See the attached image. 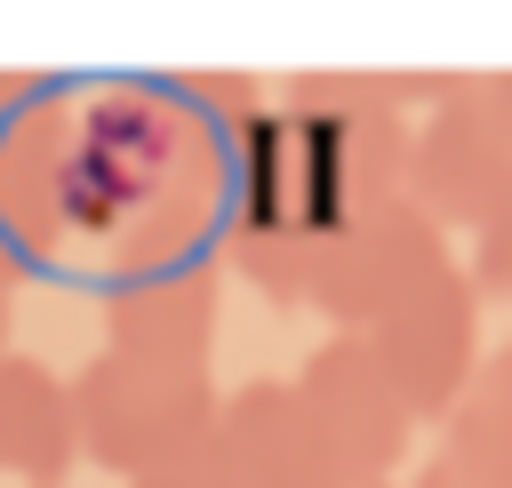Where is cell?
I'll return each instance as SVG.
<instances>
[{
	"label": "cell",
	"instance_id": "8fae6325",
	"mask_svg": "<svg viewBox=\"0 0 512 488\" xmlns=\"http://www.w3.org/2000/svg\"><path fill=\"white\" fill-rule=\"evenodd\" d=\"M80 464V408L72 376L8 352L0 360V472L24 488H64Z\"/></svg>",
	"mask_w": 512,
	"mask_h": 488
},
{
	"label": "cell",
	"instance_id": "9c48e42d",
	"mask_svg": "<svg viewBox=\"0 0 512 488\" xmlns=\"http://www.w3.org/2000/svg\"><path fill=\"white\" fill-rule=\"evenodd\" d=\"M216 448L232 456L240 488H368L344 472L336 440L312 424L296 376H248L240 392H224Z\"/></svg>",
	"mask_w": 512,
	"mask_h": 488
},
{
	"label": "cell",
	"instance_id": "8992f818",
	"mask_svg": "<svg viewBox=\"0 0 512 488\" xmlns=\"http://www.w3.org/2000/svg\"><path fill=\"white\" fill-rule=\"evenodd\" d=\"M368 352L384 360V376L400 384L416 424H440L464 400V384L480 376V288H472V272L448 264L424 288H408L368 328Z\"/></svg>",
	"mask_w": 512,
	"mask_h": 488
},
{
	"label": "cell",
	"instance_id": "7a4b0ae2",
	"mask_svg": "<svg viewBox=\"0 0 512 488\" xmlns=\"http://www.w3.org/2000/svg\"><path fill=\"white\" fill-rule=\"evenodd\" d=\"M416 120L408 112H288L248 120L232 160L224 264L280 312L312 304L320 256L384 200L408 192Z\"/></svg>",
	"mask_w": 512,
	"mask_h": 488
},
{
	"label": "cell",
	"instance_id": "52a82bcc",
	"mask_svg": "<svg viewBox=\"0 0 512 488\" xmlns=\"http://www.w3.org/2000/svg\"><path fill=\"white\" fill-rule=\"evenodd\" d=\"M296 392H304L312 424L336 440L352 480H400L408 440H416V408L400 400V384L384 376L368 336H320L312 360L296 368Z\"/></svg>",
	"mask_w": 512,
	"mask_h": 488
},
{
	"label": "cell",
	"instance_id": "ac0fdd59",
	"mask_svg": "<svg viewBox=\"0 0 512 488\" xmlns=\"http://www.w3.org/2000/svg\"><path fill=\"white\" fill-rule=\"evenodd\" d=\"M368 488H400V480H368Z\"/></svg>",
	"mask_w": 512,
	"mask_h": 488
},
{
	"label": "cell",
	"instance_id": "6da1fadb",
	"mask_svg": "<svg viewBox=\"0 0 512 488\" xmlns=\"http://www.w3.org/2000/svg\"><path fill=\"white\" fill-rule=\"evenodd\" d=\"M232 120L200 112L176 72H120L80 88L72 120V240L104 256V280L120 272H168V264H216L232 224Z\"/></svg>",
	"mask_w": 512,
	"mask_h": 488
},
{
	"label": "cell",
	"instance_id": "ba28073f",
	"mask_svg": "<svg viewBox=\"0 0 512 488\" xmlns=\"http://www.w3.org/2000/svg\"><path fill=\"white\" fill-rule=\"evenodd\" d=\"M408 200L424 216H440L448 232H480L504 200H512V136L496 128V112L480 104V80L416 120V168H408Z\"/></svg>",
	"mask_w": 512,
	"mask_h": 488
},
{
	"label": "cell",
	"instance_id": "2e32d148",
	"mask_svg": "<svg viewBox=\"0 0 512 488\" xmlns=\"http://www.w3.org/2000/svg\"><path fill=\"white\" fill-rule=\"evenodd\" d=\"M400 488H464V480H456L440 456H424V464H416V480H400Z\"/></svg>",
	"mask_w": 512,
	"mask_h": 488
},
{
	"label": "cell",
	"instance_id": "4fadbf2b",
	"mask_svg": "<svg viewBox=\"0 0 512 488\" xmlns=\"http://www.w3.org/2000/svg\"><path fill=\"white\" fill-rule=\"evenodd\" d=\"M464 272H472V288L480 296H496V304H512V200L472 232V256H464Z\"/></svg>",
	"mask_w": 512,
	"mask_h": 488
},
{
	"label": "cell",
	"instance_id": "5bb4252c",
	"mask_svg": "<svg viewBox=\"0 0 512 488\" xmlns=\"http://www.w3.org/2000/svg\"><path fill=\"white\" fill-rule=\"evenodd\" d=\"M128 488H240V472H232V456H224L216 440H200V448L168 456L160 472H144V480H128Z\"/></svg>",
	"mask_w": 512,
	"mask_h": 488
},
{
	"label": "cell",
	"instance_id": "3957f363",
	"mask_svg": "<svg viewBox=\"0 0 512 488\" xmlns=\"http://www.w3.org/2000/svg\"><path fill=\"white\" fill-rule=\"evenodd\" d=\"M72 408H80V456H96L120 480L160 472L168 456L216 440L224 392L208 368H168V360H128V352H96L72 376Z\"/></svg>",
	"mask_w": 512,
	"mask_h": 488
},
{
	"label": "cell",
	"instance_id": "277c9868",
	"mask_svg": "<svg viewBox=\"0 0 512 488\" xmlns=\"http://www.w3.org/2000/svg\"><path fill=\"white\" fill-rule=\"evenodd\" d=\"M72 120L80 88L64 80L0 104V280H40L72 248Z\"/></svg>",
	"mask_w": 512,
	"mask_h": 488
},
{
	"label": "cell",
	"instance_id": "7c38bea8",
	"mask_svg": "<svg viewBox=\"0 0 512 488\" xmlns=\"http://www.w3.org/2000/svg\"><path fill=\"white\" fill-rule=\"evenodd\" d=\"M464 488H512V336L480 360V376L464 384V400L440 416V448H432Z\"/></svg>",
	"mask_w": 512,
	"mask_h": 488
},
{
	"label": "cell",
	"instance_id": "e0dca14e",
	"mask_svg": "<svg viewBox=\"0 0 512 488\" xmlns=\"http://www.w3.org/2000/svg\"><path fill=\"white\" fill-rule=\"evenodd\" d=\"M8 320H16V304H8V280H0V360H8Z\"/></svg>",
	"mask_w": 512,
	"mask_h": 488
},
{
	"label": "cell",
	"instance_id": "30bf717a",
	"mask_svg": "<svg viewBox=\"0 0 512 488\" xmlns=\"http://www.w3.org/2000/svg\"><path fill=\"white\" fill-rule=\"evenodd\" d=\"M208 344H216V264H168V272L104 280V352L208 368Z\"/></svg>",
	"mask_w": 512,
	"mask_h": 488
},
{
	"label": "cell",
	"instance_id": "5b68a950",
	"mask_svg": "<svg viewBox=\"0 0 512 488\" xmlns=\"http://www.w3.org/2000/svg\"><path fill=\"white\" fill-rule=\"evenodd\" d=\"M456 248H448V224L424 216L408 192L368 208L312 272V312L328 320V336H368L408 288H424L432 272H448Z\"/></svg>",
	"mask_w": 512,
	"mask_h": 488
},
{
	"label": "cell",
	"instance_id": "9a60e30c",
	"mask_svg": "<svg viewBox=\"0 0 512 488\" xmlns=\"http://www.w3.org/2000/svg\"><path fill=\"white\" fill-rule=\"evenodd\" d=\"M480 104L496 112V128L512 136V72H480Z\"/></svg>",
	"mask_w": 512,
	"mask_h": 488
}]
</instances>
